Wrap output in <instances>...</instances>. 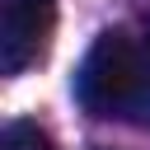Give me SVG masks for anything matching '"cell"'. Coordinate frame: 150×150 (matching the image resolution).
I'll return each mask as SVG.
<instances>
[{
	"instance_id": "6da1fadb",
	"label": "cell",
	"mask_w": 150,
	"mask_h": 150,
	"mask_svg": "<svg viewBox=\"0 0 150 150\" xmlns=\"http://www.w3.org/2000/svg\"><path fill=\"white\" fill-rule=\"evenodd\" d=\"M75 98L94 117L150 127V38L127 28L98 33L75 70Z\"/></svg>"
},
{
	"instance_id": "7a4b0ae2",
	"label": "cell",
	"mask_w": 150,
	"mask_h": 150,
	"mask_svg": "<svg viewBox=\"0 0 150 150\" xmlns=\"http://www.w3.org/2000/svg\"><path fill=\"white\" fill-rule=\"evenodd\" d=\"M56 33V0H5L0 5V70L23 75L38 66Z\"/></svg>"
},
{
	"instance_id": "3957f363",
	"label": "cell",
	"mask_w": 150,
	"mask_h": 150,
	"mask_svg": "<svg viewBox=\"0 0 150 150\" xmlns=\"http://www.w3.org/2000/svg\"><path fill=\"white\" fill-rule=\"evenodd\" d=\"M0 150H56V145H52V136H47L38 122L14 117V122L5 127V136H0Z\"/></svg>"
}]
</instances>
